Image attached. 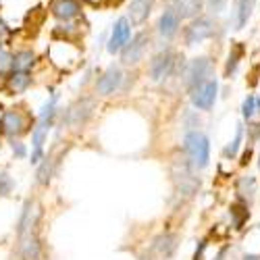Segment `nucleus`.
Returning <instances> with one entry per match:
<instances>
[{"mask_svg":"<svg viewBox=\"0 0 260 260\" xmlns=\"http://www.w3.org/2000/svg\"><path fill=\"white\" fill-rule=\"evenodd\" d=\"M183 148H185V156L189 158V162L193 165V169H204L208 167L210 160V144L208 138L204 134H200L198 129L185 134L183 140Z\"/></svg>","mask_w":260,"mask_h":260,"instance_id":"nucleus-1","label":"nucleus"},{"mask_svg":"<svg viewBox=\"0 0 260 260\" xmlns=\"http://www.w3.org/2000/svg\"><path fill=\"white\" fill-rule=\"evenodd\" d=\"M171 175H173V183H175L177 191H181L183 196H193V193L200 189V179L193 175V165L189 162L187 156L177 158L173 162Z\"/></svg>","mask_w":260,"mask_h":260,"instance_id":"nucleus-2","label":"nucleus"},{"mask_svg":"<svg viewBox=\"0 0 260 260\" xmlns=\"http://www.w3.org/2000/svg\"><path fill=\"white\" fill-rule=\"evenodd\" d=\"M210 71H212V62H210V58H206V56L191 58L189 64L185 67V71H183V83H185V88H187L189 92H191V90H196L200 83L208 81L206 77L210 75Z\"/></svg>","mask_w":260,"mask_h":260,"instance_id":"nucleus-3","label":"nucleus"},{"mask_svg":"<svg viewBox=\"0 0 260 260\" xmlns=\"http://www.w3.org/2000/svg\"><path fill=\"white\" fill-rule=\"evenodd\" d=\"M212 36H214V23H212L208 17L193 19L191 23L185 27V31H183V38H185V44L187 46L200 44V42H204V40H208Z\"/></svg>","mask_w":260,"mask_h":260,"instance_id":"nucleus-4","label":"nucleus"},{"mask_svg":"<svg viewBox=\"0 0 260 260\" xmlns=\"http://www.w3.org/2000/svg\"><path fill=\"white\" fill-rule=\"evenodd\" d=\"M216 92H219V83L214 79H208L204 83H200L196 90H191V104L198 108V111H210L216 100Z\"/></svg>","mask_w":260,"mask_h":260,"instance_id":"nucleus-5","label":"nucleus"},{"mask_svg":"<svg viewBox=\"0 0 260 260\" xmlns=\"http://www.w3.org/2000/svg\"><path fill=\"white\" fill-rule=\"evenodd\" d=\"M148 34L146 31H140L136 34L132 40H129V44L121 50V60L125 64H138L146 52V46H148Z\"/></svg>","mask_w":260,"mask_h":260,"instance_id":"nucleus-6","label":"nucleus"},{"mask_svg":"<svg viewBox=\"0 0 260 260\" xmlns=\"http://www.w3.org/2000/svg\"><path fill=\"white\" fill-rule=\"evenodd\" d=\"M129 40H132V21L121 17L115 27H113V34H111V40H108V52H119L123 50L127 44H129Z\"/></svg>","mask_w":260,"mask_h":260,"instance_id":"nucleus-7","label":"nucleus"},{"mask_svg":"<svg viewBox=\"0 0 260 260\" xmlns=\"http://www.w3.org/2000/svg\"><path fill=\"white\" fill-rule=\"evenodd\" d=\"M173 67H175V54L171 50L158 52L150 62V77H152V81H162L171 75Z\"/></svg>","mask_w":260,"mask_h":260,"instance_id":"nucleus-8","label":"nucleus"},{"mask_svg":"<svg viewBox=\"0 0 260 260\" xmlns=\"http://www.w3.org/2000/svg\"><path fill=\"white\" fill-rule=\"evenodd\" d=\"M121 81H123V73H121V69L119 67H108L104 73H102V77L98 79V83H96V90H98V94H102V96H111V94H115L119 88H121Z\"/></svg>","mask_w":260,"mask_h":260,"instance_id":"nucleus-9","label":"nucleus"},{"mask_svg":"<svg viewBox=\"0 0 260 260\" xmlns=\"http://www.w3.org/2000/svg\"><path fill=\"white\" fill-rule=\"evenodd\" d=\"M19 254L21 260H40L42 256V244L36 231H27L19 237Z\"/></svg>","mask_w":260,"mask_h":260,"instance_id":"nucleus-10","label":"nucleus"},{"mask_svg":"<svg viewBox=\"0 0 260 260\" xmlns=\"http://www.w3.org/2000/svg\"><path fill=\"white\" fill-rule=\"evenodd\" d=\"M3 129L7 136H21L27 129V119L19 111H7L3 117Z\"/></svg>","mask_w":260,"mask_h":260,"instance_id":"nucleus-11","label":"nucleus"},{"mask_svg":"<svg viewBox=\"0 0 260 260\" xmlns=\"http://www.w3.org/2000/svg\"><path fill=\"white\" fill-rule=\"evenodd\" d=\"M177 250V235L175 233H160L156 240L152 242V254L158 258H171Z\"/></svg>","mask_w":260,"mask_h":260,"instance_id":"nucleus-12","label":"nucleus"},{"mask_svg":"<svg viewBox=\"0 0 260 260\" xmlns=\"http://www.w3.org/2000/svg\"><path fill=\"white\" fill-rule=\"evenodd\" d=\"M92 108H94V102L92 100H79L75 106H71L69 108V113H67V123L71 125V127H79V125H83L85 121L90 119V115H92Z\"/></svg>","mask_w":260,"mask_h":260,"instance_id":"nucleus-13","label":"nucleus"},{"mask_svg":"<svg viewBox=\"0 0 260 260\" xmlns=\"http://www.w3.org/2000/svg\"><path fill=\"white\" fill-rule=\"evenodd\" d=\"M179 25H181V17L177 15V11L167 9L158 19V34L162 38H173L179 31Z\"/></svg>","mask_w":260,"mask_h":260,"instance_id":"nucleus-14","label":"nucleus"},{"mask_svg":"<svg viewBox=\"0 0 260 260\" xmlns=\"http://www.w3.org/2000/svg\"><path fill=\"white\" fill-rule=\"evenodd\" d=\"M256 0H235L233 5V25L235 29H244L254 13Z\"/></svg>","mask_w":260,"mask_h":260,"instance_id":"nucleus-15","label":"nucleus"},{"mask_svg":"<svg viewBox=\"0 0 260 260\" xmlns=\"http://www.w3.org/2000/svg\"><path fill=\"white\" fill-rule=\"evenodd\" d=\"M154 0H132V7H129V21L136 25L144 23L148 19L150 11H152Z\"/></svg>","mask_w":260,"mask_h":260,"instance_id":"nucleus-16","label":"nucleus"},{"mask_svg":"<svg viewBox=\"0 0 260 260\" xmlns=\"http://www.w3.org/2000/svg\"><path fill=\"white\" fill-rule=\"evenodd\" d=\"M46 134H48V127L46 125H38L34 129V136H31V144H34V150H31V165H38L44 156V140H46Z\"/></svg>","mask_w":260,"mask_h":260,"instance_id":"nucleus-17","label":"nucleus"},{"mask_svg":"<svg viewBox=\"0 0 260 260\" xmlns=\"http://www.w3.org/2000/svg\"><path fill=\"white\" fill-rule=\"evenodd\" d=\"M204 7V0H173V9L181 19H193Z\"/></svg>","mask_w":260,"mask_h":260,"instance_id":"nucleus-18","label":"nucleus"},{"mask_svg":"<svg viewBox=\"0 0 260 260\" xmlns=\"http://www.w3.org/2000/svg\"><path fill=\"white\" fill-rule=\"evenodd\" d=\"M52 13L58 19L69 21V19H73V17H77L81 13V7H79L77 0H56V3L52 5Z\"/></svg>","mask_w":260,"mask_h":260,"instance_id":"nucleus-19","label":"nucleus"},{"mask_svg":"<svg viewBox=\"0 0 260 260\" xmlns=\"http://www.w3.org/2000/svg\"><path fill=\"white\" fill-rule=\"evenodd\" d=\"M34 62H36V54L29 52V50H21L13 56L11 60V69L13 71H29L34 67Z\"/></svg>","mask_w":260,"mask_h":260,"instance_id":"nucleus-20","label":"nucleus"},{"mask_svg":"<svg viewBox=\"0 0 260 260\" xmlns=\"http://www.w3.org/2000/svg\"><path fill=\"white\" fill-rule=\"evenodd\" d=\"M31 83V75L29 71H11V77H9V85L13 92H25Z\"/></svg>","mask_w":260,"mask_h":260,"instance_id":"nucleus-21","label":"nucleus"},{"mask_svg":"<svg viewBox=\"0 0 260 260\" xmlns=\"http://www.w3.org/2000/svg\"><path fill=\"white\" fill-rule=\"evenodd\" d=\"M244 56V46L242 42H235V44L231 46V52H229V58H227V64H225V77H231L237 69V64H240Z\"/></svg>","mask_w":260,"mask_h":260,"instance_id":"nucleus-22","label":"nucleus"},{"mask_svg":"<svg viewBox=\"0 0 260 260\" xmlns=\"http://www.w3.org/2000/svg\"><path fill=\"white\" fill-rule=\"evenodd\" d=\"M229 210H231V216H233V227L235 229H242L244 223L248 221V216H250L248 204L246 202H235V204H231Z\"/></svg>","mask_w":260,"mask_h":260,"instance_id":"nucleus-23","label":"nucleus"},{"mask_svg":"<svg viewBox=\"0 0 260 260\" xmlns=\"http://www.w3.org/2000/svg\"><path fill=\"white\" fill-rule=\"evenodd\" d=\"M237 193H240L242 202H250L256 193V179L254 177H242L240 183H237Z\"/></svg>","mask_w":260,"mask_h":260,"instance_id":"nucleus-24","label":"nucleus"},{"mask_svg":"<svg viewBox=\"0 0 260 260\" xmlns=\"http://www.w3.org/2000/svg\"><path fill=\"white\" fill-rule=\"evenodd\" d=\"M242 138H244V129H242V125H237V132H235V140L225 148V156L229 158V156H235L237 154V150H240V146H242Z\"/></svg>","mask_w":260,"mask_h":260,"instance_id":"nucleus-25","label":"nucleus"},{"mask_svg":"<svg viewBox=\"0 0 260 260\" xmlns=\"http://www.w3.org/2000/svg\"><path fill=\"white\" fill-rule=\"evenodd\" d=\"M256 106H258V98L250 94V96L244 100V104H242V115H244V119H252V115L256 113Z\"/></svg>","mask_w":260,"mask_h":260,"instance_id":"nucleus-26","label":"nucleus"},{"mask_svg":"<svg viewBox=\"0 0 260 260\" xmlns=\"http://www.w3.org/2000/svg\"><path fill=\"white\" fill-rule=\"evenodd\" d=\"M50 158H44V162L40 165V169H38V183L40 185H46L48 181H50Z\"/></svg>","mask_w":260,"mask_h":260,"instance_id":"nucleus-27","label":"nucleus"},{"mask_svg":"<svg viewBox=\"0 0 260 260\" xmlns=\"http://www.w3.org/2000/svg\"><path fill=\"white\" fill-rule=\"evenodd\" d=\"M11 189H13V181L7 173H3V175H0V196H9Z\"/></svg>","mask_w":260,"mask_h":260,"instance_id":"nucleus-28","label":"nucleus"},{"mask_svg":"<svg viewBox=\"0 0 260 260\" xmlns=\"http://www.w3.org/2000/svg\"><path fill=\"white\" fill-rule=\"evenodd\" d=\"M225 3H227V0H208V9L212 13H221L225 9Z\"/></svg>","mask_w":260,"mask_h":260,"instance_id":"nucleus-29","label":"nucleus"},{"mask_svg":"<svg viewBox=\"0 0 260 260\" xmlns=\"http://www.w3.org/2000/svg\"><path fill=\"white\" fill-rule=\"evenodd\" d=\"M13 152H15V156H25V146L23 144H13Z\"/></svg>","mask_w":260,"mask_h":260,"instance_id":"nucleus-30","label":"nucleus"},{"mask_svg":"<svg viewBox=\"0 0 260 260\" xmlns=\"http://www.w3.org/2000/svg\"><path fill=\"white\" fill-rule=\"evenodd\" d=\"M7 62H9V56H7V52L3 50V46H0V67H5Z\"/></svg>","mask_w":260,"mask_h":260,"instance_id":"nucleus-31","label":"nucleus"},{"mask_svg":"<svg viewBox=\"0 0 260 260\" xmlns=\"http://www.w3.org/2000/svg\"><path fill=\"white\" fill-rule=\"evenodd\" d=\"M204 248H206V242H200V248L196 250V254H193V260H200V256H202Z\"/></svg>","mask_w":260,"mask_h":260,"instance_id":"nucleus-32","label":"nucleus"},{"mask_svg":"<svg viewBox=\"0 0 260 260\" xmlns=\"http://www.w3.org/2000/svg\"><path fill=\"white\" fill-rule=\"evenodd\" d=\"M7 34H9V27H7L5 23H3V21H0V40H3V38H5Z\"/></svg>","mask_w":260,"mask_h":260,"instance_id":"nucleus-33","label":"nucleus"},{"mask_svg":"<svg viewBox=\"0 0 260 260\" xmlns=\"http://www.w3.org/2000/svg\"><path fill=\"white\" fill-rule=\"evenodd\" d=\"M242 260H260V256L258 254H246Z\"/></svg>","mask_w":260,"mask_h":260,"instance_id":"nucleus-34","label":"nucleus"},{"mask_svg":"<svg viewBox=\"0 0 260 260\" xmlns=\"http://www.w3.org/2000/svg\"><path fill=\"white\" fill-rule=\"evenodd\" d=\"M223 256H225V250H221V252H219V256H216V260H223Z\"/></svg>","mask_w":260,"mask_h":260,"instance_id":"nucleus-35","label":"nucleus"},{"mask_svg":"<svg viewBox=\"0 0 260 260\" xmlns=\"http://www.w3.org/2000/svg\"><path fill=\"white\" fill-rule=\"evenodd\" d=\"M142 260H146V258H142ZM148 260H150V258H148Z\"/></svg>","mask_w":260,"mask_h":260,"instance_id":"nucleus-36","label":"nucleus"}]
</instances>
